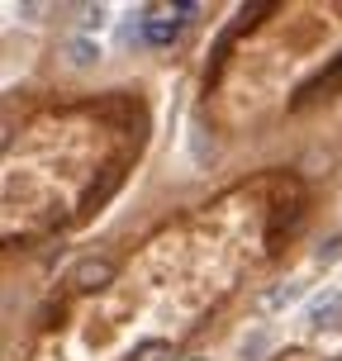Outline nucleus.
I'll list each match as a JSON object with an SVG mask.
<instances>
[{"label":"nucleus","instance_id":"7ed1b4c3","mask_svg":"<svg viewBox=\"0 0 342 361\" xmlns=\"http://www.w3.org/2000/svg\"><path fill=\"white\" fill-rule=\"evenodd\" d=\"M67 57H72V67H90V62H100V48L81 34V38H72V43H67Z\"/></svg>","mask_w":342,"mask_h":361},{"label":"nucleus","instance_id":"20e7f679","mask_svg":"<svg viewBox=\"0 0 342 361\" xmlns=\"http://www.w3.org/2000/svg\"><path fill=\"white\" fill-rule=\"evenodd\" d=\"M290 300H295V286H276V290H267L257 305L262 309H281V305H290Z\"/></svg>","mask_w":342,"mask_h":361},{"label":"nucleus","instance_id":"39448f33","mask_svg":"<svg viewBox=\"0 0 342 361\" xmlns=\"http://www.w3.org/2000/svg\"><path fill=\"white\" fill-rule=\"evenodd\" d=\"M95 24H105V10L100 5H81V29H95Z\"/></svg>","mask_w":342,"mask_h":361},{"label":"nucleus","instance_id":"f257e3e1","mask_svg":"<svg viewBox=\"0 0 342 361\" xmlns=\"http://www.w3.org/2000/svg\"><path fill=\"white\" fill-rule=\"evenodd\" d=\"M333 90H342V53L333 57V62H328V67L314 76L305 90H295V95H290V105H309V100H319V95H333Z\"/></svg>","mask_w":342,"mask_h":361},{"label":"nucleus","instance_id":"423d86ee","mask_svg":"<svg viewBox=\"0 0 342 361\" xmlns=\"http://www.w3.org/2000/svg\"><path fill=\"white\" fill-rule=\"evenodd\" d=\"M162 352H166L162 343H147V347H143V357H133V361H162Z\"/></svg>","mask_w":342,"mask_h":361},{"label":"nucleus","instance_id":"f03ea898","mask_svg":"<svg viewBox=\"0 0 342 361\" xmlns=\"http://www.w3.org/2000/svg\"><path fill=\"white\" fill-rule=\"evenodd\" d=\"M109 276H114V267H109L105 257H90V262H81V267L72 271V286L81 290V295H90V290L109 286Z\"/></svg>","mask_w":342,"mask_h":361}]
</instances>
